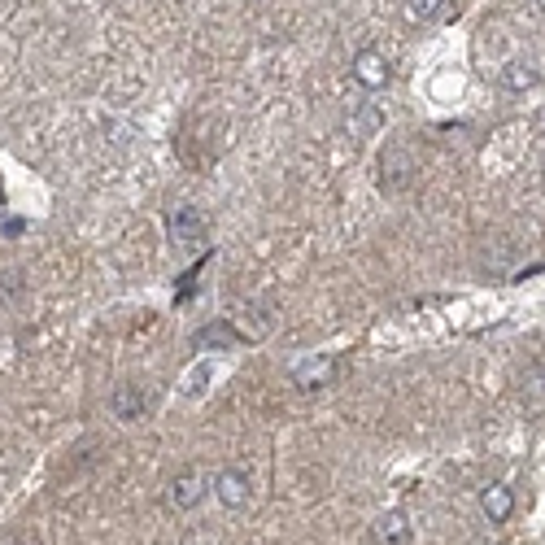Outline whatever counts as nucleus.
<instances>
[{
	"label": "nucleus",
	"instance_id": "f257e3e1",
	"mask_svg": "<svg viewBox=\"0 0 545 545\" xmlns=\"http://www.w3.org/2000/svg\"><path fill=\"white\" fill-rule=\"evenodd\" d=\"M349 75H354L358 88H367V92H380V88H389V79H393V66H389V57L380 53V48H362V53L349 62Z\"/></svg>",
	"mask_w": 545,
	"mask_h": 545
},
{
	"label": "nucleus",
	"instance_id": "f03ea898",
	"mask_svg": "<svg viewBox=\"0 0 545 545\" xmlns=\"http://www.w3.org/2000/svg\"><path fill=\"white\" fill-rule=\"evenodd\" d=\"M205 471L201 467H188V471H179V476L171 480V493H166V506L171 511H192L201 498H205Z\"/></svg>",
	"mask_w": 545,
	"mask_h": 545
},
{
	"label": "nucleus",
	"instance_id": "7ed1b4c3",
	"mask_svg": "<svg viewBox=\"0 0 545 545\" xmlns=\"http://www.w3.org/2000/svg\"><path fill=\"white\" fill-rule=\"evenodd\" d=\"M249 493H253V484H249V476L240 467H223L214 476V498L227 506V511H245L249 506Z\"/></svg>",
	"mask_w": 545,
	"mask_h": 545
},
{
	"label": "nucleus",
	"instance_id": "20e7f679",
	"mask_svg": "<svg viewBox=\"0 0 545 545\" xmlns=\"http://www.w3.org/2000/svg\"><path fill=\"white\" fill-rule=\"evenodd\" d=\"M480 511L489 524H506V519L515 515V493H511V484H502V480H493V484H484L480 489Z\"/></svg>",
	"mask_w": 545,
	"mask_h": 545
},
{
	"label": "nucleus",
	"instance_id": "39448f33",
	"mask_svg": "<svg viewBox=\"0 0 545 545\" xmlns=\"http://www.w3.org/2000/svg\"><path fill=\"white\" fill-rule=\"evenodd\" d=\"M371 537H375V545H410L415 528H410L406 511H384V515H375Z\"/></svg>",
	"mask_w": 545,
	"mask_h": 545
},
{
	"label": "nucleus",
	"instance_id": "423d86ee",
	"mask_svg": "<svg viewBox=\"0 0 545 545\" xmlns=\"http://www.w3.org/2000/svg\"><path fill=\"white\" fill-rule=\"evenodd\" d=\"M171 240H175V245H188V249L205 245V218L192 210V205H184V210L171 214Z\"/></svg>",
	"mask_w": 545,
	"mask_h": 545
},
{
	"label": "nucleus",
	"instance_id": "0eeeda50",
	"mask_svg": "<svg viewBox=\"0 0 545 545\" xmlns=\"http://www.w3.org/2000/svg\"><path fill=\"white\" fill-rule=\"evenodd\" d=\"M332 375H336V358H301L297 367H293V380H297V389H323V384H332Z\"/></svg>",
	"mask_w": 545,
	"mask_h": 545
},
{
	"label": "nucleus",
	"instance_id": "6e6552de",
	"mask_svg": "<svg viewBox=\"0 0 545 545\" xmlns=\"http://www.w3.org/2000/svg\"><path fill=\"white\" fill-rule=\"evenodd\" d=\"M109 406H114V415L118 419H140L144 410H149V397H144L136 384H123L114 397H109Z\"/></svg>",
	"mask_w": 545,
	"mask_h": 545
},
{
	"label": "nucleus",
	"instance_id": "1a4fd4ad",
	"mask_svg": "<svg viewBox=\"0 0 545 545\" xmlns=\"http://www.w3.org/2000/svg\"><path fill=\"white\" fill-rule=\"evenodd\" d=\"M192 345H197V349H205V345H210V349H236L240 332L232 323H210V327H201V332L192 336Z\"/></svg>",
	"mask_w": 545,
	"mask_h": 545
},
{
	"label": "nucleus",
	"instance_id": "9d476101",
	"mask_svg": "<svg viewBox=\"0 0 545 545\" xmlns=\"http://www.w3.org/2000/svg\"><path fill=\"white\" fill-rule=\"evenodd\" d=\"M537 83H541V70L532 62H511L502 70V88L506 92H528V88H537Z\"/></svg>",
	"mask_w": 545,
	"mask_h": 545
},
{
	"label": "nucleus",
	"instance_id": "9b49d317",
	"mask_svg": "<svg viewBox=\"0 0 545 545\" xmlns=\"http://www.w3.org/2000/svg\"><path fill=\"white\" fill-rule=\"evenodd\" d=\"M406 5H410V14H415L419 22H441V18H450L454 0H406Z\"/></svg>",
	"mask_w": 545,
	"mask_h": 545
},
{
	"label": "nucleus",
	"instance_id": "f8f14e48",
	"mask_svg": "<svg viewBox=\"0 0 545 545\" xmlns=\"http://www.w3.org/2000/svg\"><path fill=\"white\" fill-rule=\"evenodd\" d=\"M349 127H354L358 136H371V131L384 127V118H380V109H375V105H358V114L349 118Z\"/></svg>",
	"mask_w": 545,
	"mask_h": 545
},
{
	"label": "nucleus",
	"instance_id": "ddd939ff",
	"mask_svg": "<svg viewBox=\"0 0 545 545\" xmlns=\"http://www.w3.org/2000/svg\"><path fill=\"white\" fill-rule=\"evenodd\" d=\"M9 545H22V541H9Z\"/></svg>",
	"mask_w": 545,
	"mask_h": 545
}]
</instances>
